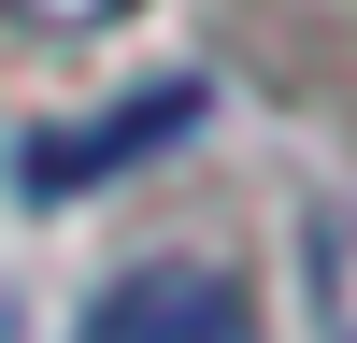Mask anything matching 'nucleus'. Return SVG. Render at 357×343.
<instances>
[{
  "mask_svg": "<svg viewBox=\"0 0 357 343\" xmlns=\"http://www.w3.org/2000/svg\"><path fill=\"white\" fill-rule=\"evenodd\" d=\"M0 15H29V29H114L129 0H0Z\"/></svg>",
  "mask_w": 357,
  "mask_h": 343,
  "instance_id": "obj_4",
  "label": "nucleus"
},
{
  "mask_svg": "<svg viewBox=\"0 0 357 343\" xmlns=\"http://www.w3.org/2000/svg\"><path fill=\"white\" fill-rule=\"evenodd\" d=\"M301 272H314V314H329V343H357V200H314Z\"/></svg>",
  "mask_w": 357,
  "mask_h": 343,
  "instance_id": "obj_3",
  "label": "nucleus"
},
{
  "mask_svg": "<svg viewBox=\"0 0 357 343\" xmlns=\"http://www.w3.org/2000/svg\"><path fill=\"white\" fill-rule=\"evenodd\" d=\"M186 129H200V86H143V100L86 114V129H43V143H29V186H43V200H72V186H100V172L158 158V143H186Z\"/></svg>",
  "mask_w": 357,
  "mask_h": 343,
  "instance_id": "obj_2",
  "label": "nucleus"
},
{
  "mask_svg": "<svg viewBox=\"0 0 357 343\" xmlns=\"http://www.w3.org/2000/svg\"><path fill=\"white\" fill-rule=\"evenodd\" d=\"M86 343H257V314H243V286L215 257H143V272L100 286Z\"/></svg>",
  "mask_w": 357,
  "mask_h": 343,
  "instance_id": "obj_1",
  "label": "nucleus"
}]
</instances>
